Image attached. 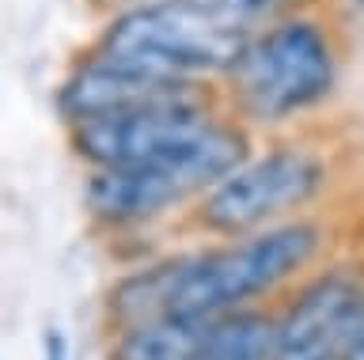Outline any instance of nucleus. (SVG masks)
<instances>
[{"mask_svg":"<svg viewBox=\"0 0 364 360\" xmlns=\"http://www.w3.org/2000/svg\"><path fill=\"white\" fill-rule=\"evenodd\" d=\"M326 246L318 220L296 217L273 228L167 254L125 273L107 296L114 330L152 319H216L247 311L281 285L304 277Z\"/></svg>","mask_w":364,"mask_h":360,"instance_id":"obj_1","label":"nucleus"},{"mask_svg":"<svg viewBox=\"0 0 364 360\" xmlns=\"http://www.w3.org/2000/svg\"><path fill=\"white\" fill-rule=\"evenodd\" d=\"M250 38L255 31L224 16L213 0H148L114 12L91 53L201 84V76L232 72Z\"/></svg>","mask_w":364,"mask_h":360,"instance_id":"obj_2","label":"nucleus"},{"mask_svg":"<svg viewBox=\"0 0 364 360\" xmlns=\"http://www.w3.org/2000/svg\"><path fill=\"white\" fill-rule=\"evenodd\" d=\"M323 190L326 163L300 144H277L224 175L193 205V220L209 235L239 239V235L296 220Z\"/></svg>","mask_w":364,"mask_h":360,"instance_id":"obj_5","label":"nucleus"},{"mask_svg":"<svg viewBox=\"0 0 364 360\" xmlns=\"http://www.w3.org/2000/svg\"><path fill=\"white\" fill-rule=\"evenodd\" d=\"M243 160H250L247 129L235 118H220L209 141L175 163L91 171L84 182V209L107 228H141L186 201H201Z\"/></svg>","mask_w":364,"mask_h":360,"instance_id":"obj_4","label":"nucleus"},{"mask_svg":"<svg viewBox=\"0 0 364 360\" xmlns=\"http://www.w3.org/2000/svg\"><path fill=\"white\" fill-rule=\"evenodd\" d=\"M42 360H68V337H65V330L50 326V330L42 334Z\"/></svg>","mask_w":364,"mask_h":360,"instance_id":"obj_11","label":"nucleus"},{"mask_svg":"<svg viewBox=\"0 0 364 360\" xmlns=\"http://www.w3.org/2000/svg\"><path fill=\"white\" fill-rule=\"evenodd\" d=\"M95 4H110V8H136V4H148V0H95Z\"/></svg>","mask_w":364,"mask_h":360,"instance_id":"obj_13","label":"nucleus"},{"mask_svg":"<svg viewBox=\"0 0 364 360\" xmlns=\"http://www.w3.org/2000/svg\"><path fill=\"white\" fill-rule=\"evenodd\" d=\"M220 118L224 114H216L209 95L198 92V95L164 99V103L125 110V114L68 126V141H73V152L91 171L156 167L198 152Z\"/></svg>","mask_w":364,"mask_h":360,"instance_id":"obj_6","label":"nucleus"},{"mask_svg":"<svg viewBox=\"0 0 364 360\" xmlns=\"http://www.w3.org/2000/svg\"><path fill=\"white\" fill-rule=\"evenodd\" d=\"M338 69L330 31L311 16L292 12L262 27L224 80L239 118L255 126H281L330 99Z\"/></svg>","mask_w":364,"mask_h":360,"instance_id":"obj_3","label":"nucleus"},{"mask_svg":"<svg viewBox=\"0 0 364 360\" xmlns=\"http://www.w3.org/2000/svg\"><path fill=\"white\" fill-rule=\"evenodd\" d=\"M198 92H205V87L193 80H178V76L144 69V65L122 58H107V53H87L57 87V110L68 126H80V121L125 114V110Z\"/></svg>","mask_w":364,"mask_h":360,"instance_id":"obj_8","label":"nucleus"},{"mask_svg":"<svg viewBox=\"0 0 364 360\" xmlns=\"http://www.w3.org/2000/svg\"><path fill=\"white\" fill-rule=\"evenodd\" d=\"M360 303L364 277L353 266L311 273L277 311L273 360H346Z\"/></svg>","mask_w":364,"mask_h":360,"instance_id":"obj_7","label":"nucleus"},{"mask_svg":"<svg viewBox=\"0 0 364 360\" xmlns=\"http://www.w3.org/2000/svg\"><path fill=\"white\" fill-rule=\"evenodd\" d=\"M349 8H357V12H364V0H346Z\"/></svg>","mask_w":364,"mask_h":360,"instance_id":"obj_14","label":"nucleus"},{"mask_svg":"<svg viewBox=\"0 0 364 360\" xmlns=\"http://www.w3.org/2000/svg\"><path fill=\"white\" fill-rule=\"evenodd\" d=\"M209 319H152L114 330L107 360H201Z\"/></svg>","mask_w":364,"mask_h":360,"instance_id":"obj_9","label":"nucleus"},{"mask_svg":"<svg viewBox=\"0 0 364 360\" xmlns=\"http://www.w3.org/2000/svg\"><path fill=\"white\" fill-rule=\"evenodd\" d=\"M346 360H364V303H360V319H357V330H353V342H349V356Z\"/></svg>","mask_w":364,"mask_h":360,"instance_id":"obj_12","label":"nucleus"},{"mask_svg":"<svg viewBox=\"0 0 364 360\" xmlns=\"http://www.w3.org/2000/svg\"><path fill=\"white\" fill-rule=\"evenodd\" d=\"M213 4L220 8L224 16H232L235 23H243L258 35L262 23H277L281 12L292 4V0H213Z\"/></svg>","mask_w":364,"mask_h":360,"instance_id":"obj_10","label":"nucleus"}]
</instances>
